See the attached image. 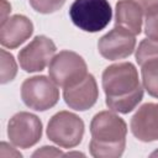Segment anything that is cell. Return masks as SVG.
<instances>
[{"instance_id": "cell-1", "label": "cell", "mask_w": 158, "mask_h": 158, "mask_svg": "<svg viewBox=\"0 0 158 158\" xmlns=\"http://www.w3.org/2000/svg\"><path fill=\"white\" fill-rule=\"evenodd\" d=\"M102 89L106 95V106L120 114L131 112L143 99L138 72L131 62L106 67L102 72Z\"/></svg>"}, {"instance_id": "cell-2", "label": "cell", "mask_w": 158, "mask_h": 158, "mask_svg": "<svg viewBox=\"0 0 158 158\" xmlns=\"http://www.w3.org/2000/svg\"><path fill=\"white\" fill-rule=\"evenodd\" d=\"M90 154L95 158H117L126 147L127 125L115 111H100L90 122Z\"/></svg>"}, {"instance_id": "cell-3", "label": "cell", "mask_w": 158, "mask_h": 158, "mask_svg": "<svg viewBox=\"0 0 158 158\" xmlns=\"http://www.w3.org/2000/svg\"><path fill=\"white\" fill-rule=\"evenodd\" d=\"M73 23L85 32H99L111 21L112 10L107 0H74L69 9Z\"/></svg>"}, {"instance_id": "cell-4", "label": "cell", "mask_w": 158, "mask_h": 158, "mask_svg": "<svg viewBox=\"0 0 158 158\" xmlns=\"http://www.w3.org/2000/svg\"><path fill=\"white\" fill-rule=\"evenodd\" d=\"M49 78L63 89L72 86L88 75V67L81 56L72 51H60L56 54L48 69Z\"/></svg>"}, {"instance_id": "cell-5", "label": "cell", "mask_w": 158, "mask_h": 158, "mask_svg": "<svg viewBox=\"0 0 158 158\" xmlns=\"http://www.w3.org/2000/svg\"><path fill=\"white\" fill-rule=\"evenodd\" d=\"M83 120L69 111H59L53 115L47 125V137L63 148L77 147L84 136Z\"/></svg>"}, {"instance_id": "cell-6", "label": "cell", "mask_w": 158, "mask_h": 158, "mask_svg": "<svg viewBox=\"0 0 158 158\" xmlns=\"http://www.w3.org/2000/svg\"><path fill=\"white\" fill-rule=\"evenodd\" d=\"M21 99L27 107L35 111H46L58 102L59 90L51 78L35 75L22 83Z\"/></svg>"}, {"instance_id": "cell-7", "label": "cell", "mask_w": 158, "mask_h": 158, "mask_svg": "<svg viewBox=\"0 0 158 158\" xmlns=\"http://www.w3.org/2000/svg\"><path fill=\"white\" fill-rule=\"evenodd\" d=\"M7 136L14 146L27 149L41 139L42 122L33 114L26 111L17 112L7 123Z\"/></svg>"}, {"instance_id": "cell-8", "label": "cell", "mask_w": 158, "mask_h": 158, "mask_svg": "<svg viewBox=\"0 0 158 158\" xmlns=\"http://www.w3.org/2000/svg\"><path fill=\"white\" fill-rule=\"evenodd\" d=\"M57 47L46 36H36L26 47L19 52L20 67L27 73L42 72L51 63Z\"/></svg>"}, {"instance_id": "cell-9", "label": "cell", "mask_w": 158, "mask_h": 158, "mask_svg": "<svg viewBox=\"0 0 158 158\" xmlns=\"http://www.w3.org/2000/svg\"><path fill=\"white\" fill-rule=\"evenodd\" d=\"M136 47V38L123 27L115 26L104 35L98 42V49L101 57L109 60H118L131 56Z\"/></svg>"}, {"instance_id": "cell-10", "label": "cell", "mask_w": 158, "mask_h": 158, "mask_svg": "<svg viewBox=\"0 0 158 158\" xmlns=\"http://www.w3.org/2000/svg\"><path fill=\"white\" fill-rule=\"evenodd\" d=\"M99 98V89L94 75L89 74L79 83L68 86L63 90L65 104L77 111H85L93 107Z\"/></svg>"}, {"instance_id": "cell-11", "label": "cell", "mask_w": 158, "mask_h": 158, "mask_svg": "<svg viewBox=\"0 0 158 158\" xmlns=\"http://www.w3.org/2000/svg\"><path fill=\"white\" fill-rule=\"evenodd\" d=\"M131 132L142 142L158 141V104H143L131 118Z\"/></svg>"}, {"instance_id": "cell-12", "label": "cell", "mask_w": 158, "mask_h": 158, "mask_svg": "<svg viewBox=\"0 0 158 158\" xmlns=\"http://www.w3.org/2000/svg\"><path fill=\"white\" fill-rule=\"evenodd\" d=\"M33 33L32 21L23 15L9 16L0 26V43L2 47L14 49L26 42Z\"/></svg>"}, {"instance_id": "cell-13", "label": "cell", "mask_w": 158, "mask_h": 158, "mask_svg": "<svg viewBox=\"0 0 158 158\" xmlns=\"http://www.w3.org/2000/svg\"><path fill=\"white\" fill-rule=\"evenodd\" d=\"M143 12L133 0H118L115 6V23L132 35H139L142 30Z\"/></svg>"}, {"instance_id": "cell-14", "label": "cell", "mask_w": 158, "mask_h": 158, "mask_svg": "<svg viewBox=\"0 0 158 158\" xmlns=\"http://www.w3.org/2000/svg\"><path fill=\"white\" fill-rule=\"evenodd\" d=\"M136 62L139 67L158 62V41L146 38L141 41L136 49Z\"/></svg>"}, {"instance_id": "cell-15", "label": "cell", "mask_w": 158, "mask_h": 158, "mask_svg": "<svg viewBox=\"0 0 158 158\" xmlns=\"http://www.w3.org/2000/svg\"><path fill=\"white\" fill-rule=\"evenodd\" d=\"M142 84L146 91L158 99V62L141 67Z\"/></svg>"}, {"instance_id": "cell-16", "label": "cell", "mask_w": 158, "mask_h": 158, "mask_svg": "<svg viewBox=\"0 0 158 158\" xmlns=\"http://www.w3.org/2000/svg\"><path fill=\"white\" fill-rule=\"evenodd\" d=\"M0 83L1 84H6L11 80H14V78L17 74V64L15 62V58L11 53L6 52L5 49L0 51Z\"/></svg>"}, {"instance_id": "cell-17", "label": "cell", "mask_w": 158, "mask_h": 158, "mask_svg": "<svg viewBox=\"0 0 158 158\" xmlns=\"http://www.w3.org/2000/svg\"><path fill=\"white\" fill-rule=\"evenodd\" d=\"M33 10L40 14H53L58 11L67 0H28Z\"/></svg>"}, {"instance_id": "cell-18", "label": "cell", "mask_w": 158, "mask_h": 158, "mask_svg": "<svg viewBox=\"0 0 158 158\" xmlns=\"http://www.w3.org/2000/svg\"><path fill=\"white\" fill-rule=\"evenodd\" d=\"M144 33L149 40L158 41V12L146 16Z\"/></svg>"}, {"instance_id": "cell-19", "label": "cell", "mask_w": 158, "mask_h": 158, "mask_svg": "<svg viewBox=\"0 0 158 158\" xmlns=\"http://www.w3.org/2000/svg\"><path fill=\"white\" fill-rule=\"evenodd\" d=\"M142 10L143 15L149 16L158 12V0H133Z\"/></svg>"}, {"instance_id": "cell-20", "label": "cell", "mask_w": 158, "mask_h": 158, "mask_svg": "<svg viewBox=\"0 0 158 158\" xmlns=\"http://www.w3.org/2000/svg\"><path fill=\"white\" fill-rule=\"evenodd\" d=\"M59 156H64V153H62L58 148L52 146H44L41 149H37L32 154V157H59Z\"/></svg>"}, {"instance_id": "cell-21", "label": "cell", "mask_w": 158, "mask_h": 158, "mask_svg": "<svg viewBox=\"0 0 158 158\" xmlns=\"http://www.w3.org/2000/svg\"><path fill=\"white\" fill-rule=\"evenodd\" d=\"M7 148H9V144L5 143V142H1V144H0V157H2V158L21 157V153L17 152V151H15L12 147H10V149H7Z\"/></svg>"}, {"instance_id": "cell-22", "label": "cell", "mask_w": 158, "mask_h": 158, "mask_svg": "<svg viewBox=\"0 0 158 158\" xmlns=\"http://www.w3.org/2000/svg\"><path fill=\"white\" fill-rule=\"evenodd\" d=\"M10 11H11V6H10V4H7L6 0H1V22L5 21V20L7 19L6 15H7Z\"/></svg>"}, {"instance_id": "cell-23", "label": "cell", "mask_w": 158, "mask_h": 158, "mask_svg": "<svg viewBox=\"0 0 158 158\" xmlns=\"http://www.w3.org/2000/svg\"><path fill=\"white\" fill-rule=\"evenodd\" d=\"M64 156H84V154L83 153H79V152H73V153L69 152V153H65Z\"/></svg>"}, {"instance_id": "cell-24", "label": "cell", "mask_w": 158, "mask_h": 158, "mask_svg": "<svg viewBox=\"0 0 158 158\" xmlns=\"http://www.w3.org/2000/svg\"><path fill=\"white\" fill-rule=\"evenodd\" d=\"M151 157H158V149H157V151H154V152L151 154Z\"/></svg>"}]
</instances>
